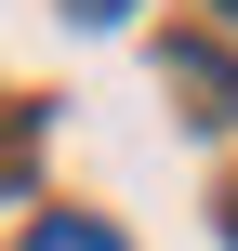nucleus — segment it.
Masks as SVG:
<instances>
[{"mask_svg":"<svg viewBox=\"0 0 238 251\" xmlns=\"http://www.w3.org/2000/svg\"><path fill=\"white\" fill-rule=\"evenodd\" d=\"M159 93H185V119H238V66L212 40H172V53H159Z\"/></svg>","mask_w":238,"mask_h":251,"instance_id":"f257e3e1","label":"nucleus"},{"mask_svg":"<svg viewBox=\"0 0 238 251\" xmlns=\"http://www.w3.org/2000/svg\"><path fill=\"white\" fill-rule=\"evenodd\" d=\"M212 13H225V26H238V0H212Z\"/></svg>","mask_w":238,"mask_h":251,"instance_id":"20e7f679","label":"nucleus"},{"mask_svg":"<svg viewBox=\"0 0 238 251\" xmlns=\"http://www.w3.org/2000/svg\"><path fill=\"white\" fill-rule=\"evenodd\" d=\"M26 251H132L106 212H53V225H26Z\"/></svg>","mask_w":238,"mask_h":251,"instance_id":"f03ea898","label":"nucleus"},{"mask_svg":"<svg viewBox=\"0 0 238 251\" xmlns=\"http://www.w3.org/2000/svg\"><path fill=\"white\" fill-rule=\"evenodd\" d=\"M225 238H238V199H225Z\"/></svg>","mask_w":238,"mask_h":251,"instance_id":"39448f33","label":"nucleus"},{"mask_svg":"<svg viewBox=\"0 0 238 251\" xmlns=\"http://www.w3.org/2000/svg\"><path fill=\"white\" fill-rule=\"evenodd\" d=\"M66 13H79V26H119V13H132V0H66Z\"/></svg>","mask_w":238,"mask_h":251,"instance_id":"7ed1b4c3","label":"nucleus"}]
</instances>
